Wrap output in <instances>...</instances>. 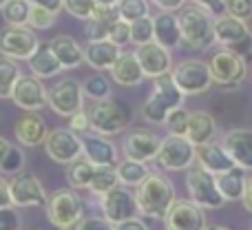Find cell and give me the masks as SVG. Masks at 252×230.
Instances as JSON below:
<instances>
[{
	"instance_id": "1",
	"label": "cell",
	"mask_w": 252,
	"mask_h": 230,
	"mask_svg": "<svg viewBox=\"0 0 252 230\" xmlns=\"http://www.w3.org/2000/svg\"><path fill=\"white\" fill-rule=\"evenodd\" d=\"M175 199L177 197H175L173 182L161 173H151L135 191L137 210L146 219H166Z\"/></svg>"
},
{
	"instance_id": "2",
	"label": "cell",
	"mask_w": 252,
	"mask_h": 230,
	"mask_svg": "<svg viewBox=\"0 0 252 230\" xmlns=\"http://www.w3.org/2000/svg\"><path fill=\"white\" fill-rule=\"evenodd\" d=\"M179 35L182 42L179 47L188 51H204L215 42V18L201 7H184L179 9Z\"/></svg>"
},
{
	"instance_id": "3",
	"label": "cell",
	"mask_w": 252,
	"mask_h": 230,
	"mask_svg": "<svg viewBox=\"0 0 252 230\" xmlns=\"http://www.w3.org/2000/svg\"><path fill=\"white\" fill-rule=\"evenodd\" d=\"M89 120H91V129L95 131V135L111 137V135L122 133L130 124L133 109L118 98H109V100L93 104V109L89 111Z\"/></svg>"
},
{
	"instance_id": "4",
	"label": "cell",
	"mask_w": 252,
	"mask_h": 230,
	"mask_svg": "<svg viewBox=\"0 0 252 230\" xmlns=\"http://www.w3.org/2000/svg\"><path fill=\"white\" fill-rule=\"evenodd\" d=\"M179 106H184V96L177 91L170 75H164L153 82L151 96L142 106V117L148 124H164L170 111L179 109Z\"/></svg>"
},
{
	"instance_id": "5",
	"label": "cell",
	"mask_w": 252,
	"mask_h": 230,
	"mask_svg": "<svg viewBox=\"0 0 252 230\" xmlns=\"http://www.w3.org/2000/svg\"><path fill=\"white\" fill-rule=\"evenodd\" d=\"M47 217L58 230H78L84 219L82 197L73 188H60L47 201Z\"/></svg>"
},
{
	"instance_id": "6",
	"label": "cell",
	"mask_w": 252,
	"mask_h": 230,
	"mask_svg": "<svg viewBox=\"0 0 252 230\" xmlns=\"http://www.w3.org/2000/svg\"><path fill=\"white\" fill-rule=\"evenodd\" d=\"M215 42L221 44L226 51L244 58L252 53V33L244 20L232 16H219L215 18Z\"/></svg>"
},
{
	"instance_id": "7",
	"label": "cell",
	"mask_w": 252,
	"mask_h": 230,
	"mask_svg": "<svg viewBox=\"0 0 252 230\" xmlns=\"http://www.w3.org/2000/svg\"><path fill=\"white\" fill-rule=\"evenodd\" d=\"M197 148L186 135H166L159 144L155 162L166 170H188L195 166Z\"/></svg>"
},
{
	"instance_id": "8",
	"label": "cell",
	"mask_w": 252,
	"mask_h": 230,
	"mask_svg": "<svg viewBox=\"0 0 252 230\" xmlns=\"http://www.w3.org/2000/svg\"><path fill=\"white\" fill-rule=\"evenodd\" d=\"M186 188H188V195H190V201L197 204L199 208H221L226 201H223L221 193L217 188V177L208 170H204L199 164L188 168L186 173Z\"/></svg>"
},
{
	"instance_id": "9",
	"label": "cell",
	"mask_w": 252,
	"mask_h": 230,
	"mask_svg": "<svg viewBox=\"0 0 252 230\" xmlns=\"http://www.w3.org/2000/svg\"><path fill=\"white\" fill-rule=\"evenodd\" d=\"M170 80L177 87V91L184 98L188 96H201L210 89L213 80H210L208 62L201 60H184L170 71Z\"/></svg>"
},
{
	"instance_id": "10",
	"label": "cell",
	"mask_w": 252,
	"mask_h": 230,
	"mask_svg": "<svg viewBox=\"0 0 252 230\" xmlns=\"http://www.w3.org/2000/svg\"><path fill=\"white\" fill-rule=\"evenodd\" d=\"M208 71H210V80L219 87H239L241 82L248 75V65H246L244 58L235 56V53L226 51V49H219L210 56L208 60Z\"/></svg>"
},
{
	"instance_id": "11",
	"label": "cell",
	"mask_w": 252,
	"mask_h": 230,
	"mask_svg": "<svg viewBox=\"0 0 252 230\" xmlns=\"http://www.w3.org/2000/svg\"><path fill=\"white\" fill-rule=\"evenodd\" d=\"M40 47L35 31L29 27H4L0 31V58L13 62H27Z\"/></svg>"
},
{
	"instance_id": "12",
	"label": "cell",
	"mask_w": 252,
	"mask_h": 230,
	"mask_svg": "<svg viewBox=\"0 0 252 230\" xmlns=\"http://www.w3.org/2000/svg\"><path fill=\"white\" fill-rule=\"evenodd\" d=\"M47 106L60 117H71L84 109L82 84L73 78H64L53 84L47 93Z\"/></svg>"
},
{
	"instance_id": "13",
	"label": "cell",
	"mask_w": 252,
	"mask_h": 230,
	"mask_svg": "<svg viewBox=\"0 0 252 230\" xmlns=\"http://www.w3.org/2000/svg\"><path fill=\"white\" fill-rule=\"evenodd\" d=\"M44 151L53 162L71 166L73 162H78L82 157V137L71 133L64 126L49 129V135L44 139Z\"/></svg>"
},
{
	"instance_id": "14",
	"label": "cell",
	"mask_w": 252,
	"mask_h": 230,
	"mask_svg": "<svg viewBox=\"0 0 252 230\" xmlns=\"http://www.w3.org/2000/svg\"><path fill=\"white\" fill-rule=\"evenodd\" d=\"M100 208H102V217L109 224L118 226L122 222L135 219L139 215L137 210V201H135V193H130L128 188L118 186L113 191H109L106 195L100 197Z\"/></svg>"
},
{
	"instance_id": "15",
	"label": "cell",
	"mask_w": 252,
	"mask_h": 230,
	"mask_svg": "<svg viewBox=\"0 0 252 230\" xmlns=\"http://www.w3.org/2000/svg\"><path fill=\"white\" fill-rule=\"evenodd\" d=\"M9 193H11L13 208H33V206H47L49 195L42 182L31 173L13 175L9 179Z\"/></svg>"
},
{
	"instance_id": "16",
	"label": "cell",
	"mask_w": 252,
	"mask_h": 230,
	"mask_svg": "<svg viewBox=\"0 0 252 230\" xmlns=\"http://www.w3.org/2000/svg\"><path fill=\"white\" fill-rule=\"evenodd\" d=\"M47 93H49V89L42 84V80L22 73L18 78L16 87H13L11 100L18 109L27 111V113H38L40 109L47 106Z\"/></svg>"
},
{
	"instance_id": "17",
	"label": "cell",
	"mask_w": 252,
	"mask_h": 230,
	"mask_svg": "<svg viewBox=\"0 0 252 230\" xmlns=\"http://www.w3.org/2000/svg\"><path fill=\"white\" fill-rule=\"evenodd\" d=\"M166 230H206L208 219H206L204 208L192 204L190 199H175L166 215Z\"/></svg>"
},
{
	"instance_id": "18",
	"label": "cell",
	"mask_w": 252,
	"mask_h": 230,
	"mask_svg": "<svg viewBox=\"0 0 252 230\" xmlns=\"http://www.w3.org/2000/svg\"><path fill=\"white\" fill-rule=\"evenodd\" d=\"M133 53L144 71V78L157 80L164 78V75H170V71H173V56H170L168 49L159 47L157 42H148L144 47H137Z\"/></svg>"
},
{
	"instance_id": "19",
	"label": "cell",
	"mask_w": 252,
	"mask_h": 230,
	"mask_svg": "<svg viewBox=\"0 0 252 230\" xmlns=\"http://www.w3.org/2000/svg\"><path fill=\"white\" fill-rule=\"evenodd\" d=\"M159 144H161V137H157L155 133L135 129L126 135L124 142H122L124 160H133V162H142V164H146V162H151V160L157 157Z\"/></svg>"
},
{
	"instance_id": "20",
	"label": "cell",
	"mask_w": 252,
	"mask_h": 230,
	"mask_svg": "<svg viewBox=\"0 0 252 230\" xmlns=\"http://www.w3.org/2000/svg\"><path fill=\"white\" fill-rule=\"evenodd\" d=\"M223 151L230 155L237 168L252 170V131L248 129H232L221 139Z\"/></svg>"
},
{
	"instance_id": "21",
	"label": "cell",
	"mask_w": 252,
	"mask_h": 230,
	"mask_svg": "<svg viewBox=\"0 0 252 230\" xmlns=\"http://www.w3.org/2000/svg\"><path fill=\"white\" fill-rule=\"evenodd\" d=\"M82 155L93 166H118L120 164V151L109 137L89 133L82 137Z\"/></svg>"
},
{
	"instance_id": "22",
	"label": "cell",
	"mask_w": 252,
	"mask_h": 230,
	"mask_svg": "<svg viewBox=\"0 0 252 230\" xmlns=\"http://www.w3.org/2000/svg\"><path fill=\"white\" fill-rule=\"evenodd\" d=\"M122 47L113 44L111 40H100V42H89L84 49V62L95 71H111L115 62L122 56Z\"/></svg>"
},
{
	"instance_id": "23",
	"label": "cell",
	"mask_w": 252,
	"mask_h": 230,
	"mask_svg": "<svg viewBox=\"0 0 252 230\" xmlns=\"http://www.w3.org/2000/svg\"><path fill=\"white\" fill-rule=\"evenodd\" d=\"M197 164H199L204 170L213 173L215 177L228 173V170H232V168H237L235 162L230 160V155H228V153L223 151L221 144H217V142L197 146Z\"/></svg>"
},
{
	"instance_id": "24",
	"label": "cell",
	"mask_w": 252,
	"mask_h": 230,
	"mask_svg": "<svg viewBox=\"0 0 252 230\" xmlns=\"http://www.w3.org/2000/svg\"><path fill=\"white\" fill-rule=\"evenodd\" d=\"M16 139L22 144V146H40V144H44V139H47L49 135V126L47 122L42 120L38 113H27L22 117H18L16 122Z\"/></svg>"
},
{
	"instance_id": "25",
	"label": "cell",
	"mask_w": 252,
	"mask_h": 230,
	"mask_svg": "<svg viewBox=\"0 0 252 230\" xmlns=\"http://www.w3.org/2000/svg\"><path fill=\"white\" fill-rule=\"evenodd\" d=\"M153 42H157L164 49H175L182 42V35H179V22L175 13L168 11H159L153 18Z\"/></svg>"
},
{
	"instance_id": "26",
	"label": "cell",
	"mask_w": 252,
	"mask_h": 230,
	"mask_svg": "<svg viewBox=\"0 0 252 230\" xmlns=\"http://www.w3.org/2000/svg\"><path fill=\"white\" fill-rule=\"evenodd\" d=\"M47 44L53 56L58 58V62L62 65V69H78L84 62V49L71 35H56Z\"/></svg>"
},
{
	"instance_id": "27",
	"label": "cell",
	"mask_w": 252,
	"mask_h": 230,
	"mask_svg": "<svg viewBox=\"0 0 252 230\" xmlns=\"http://www.w3.org/2000/svg\"><path fill=\"white\" fill-rule=\"evenodd\" d=\"M215 135H217V122H215V117L208 111H190L186 137L195 144V148L215 142Z\"/></svg>"
},
{
	"instance_id": "28",
	"label": "cell",
	"mask_w": 252,
	"mask_h": 230,
	"mask_svg": "<svg viewBox=\"0 0 252 230\" xmlns=\"http://www.w3.org/2000/svg\"><path fill=\"white\" fill-rule=\"evenodd\" d=\"M111 80L120 87H139L144 82V71L139 66L137 58H135L133 51H124L120 56V60L115 62V66L111 69Z\"/></svg>"
},
{
	"instance_id": "29",
	"label": "cell",
	"mask_w": 252,
	"mask_h": 230,
	"mask_svg": "<svg viewBox=\"0 0 252 230\" xmlns=\"http://www.w3.org/2000/svg\"><path fill=\"white\" fill-rule=\"evenodd\" d=\"M29 69H31V75L38 80H47V78H56L62 69V65L58 62V58L51 53V49H49L47 42H40L38 51L33 53V56L29 58Z\"/></svg>"
},
{
	"instance_id": "30",
	"label": "cell",
	"mask_w": 252,
	"mask_h": 230,
	"mask_svg": "<svg viewBox=\"0 0 252 230\" xmlns=\"http://www.w3.org/2000/svg\"><path fill=\"white\" fill-rule=\"evenodd\" d=\"M246 182H248V177H246V170L241 168H232L223 175H217V188L221 193L223 201H241Z\"/></svg>"
},
{
	"instance_id": "31",
	"label": "cell",
	"mask_w": 252,
	"mask_h": 230,
	"mask_svg": "<svg viewBox=\"0 0 252 230\" xmlns=\"http://www.w3.org/2000/svg\"><path fill=\"white\" fill-rule=\"evenodd\" d=\"M115 173H118V182L122 184L124 188H128V186H139V184L151 175V170H148L146 164H142V162L122 160L115 166Z\"/></svg>"
},
{
	"instance_id": "32",
	"label": "cell",
	"mask_w": 252,
	"mask_h": 230,
	"mask_svg": "<svg viewBox=\"0 0 252 230\" xmlns=\"http://www.w3.org/2000/svg\"><path fill=\"white\" fill-rule=\"evenodd\" d=\"M118 186H120V182H118L115 166H95L91 186H89V191H91L93 195L102 197V195H106L109 191H113V188H118Z\"/></svg>"
},
{
	"instance_id": "33",
	"label": "cell",
	"mask_w": 252,
	"mask_h": 230,
	"mask_svg": "<svg viewBox=\"0 0 252 230\" xmlns=\"http://www.w3.org/2000/svg\"><path fill=\"white\" fill-rule=\"evenodd\" d=\"M22 75L18 62L7 60V58H0V100H11L13 87H16L18 78Z\"/></svg>"
},
{
	"instance_id": "34",
	"label": "cell",
	"mask_w": 252,
	"mask_h": 230,
	"mask_svg": "<svg viewBox=\"0 0 252 230\" xmlns=\"http://www.w3.org/2000/svg\"><path fill=\"white\" fill-rule=\"evenodd\" d=\"M115 9H118L120 20L128 22V25L151 16V4H148V0H120Z\"/></svg>"
},
{
	"instance_id": "35",
	"label": "cell",
	"mask_w": 252,
	"mask_h": 230,
	"mask_svg": "<svg viewBox=\"0 0 252 230\" xmlns=\"http://www.w3.org/2000/svg\"><path fill=\"white\" fill-rule=\"evenodd\" d=\"M93 173H95V166L87 160H78L66 168V182L71 184L73 188H87L91 186V179H93Z\"/></svg>"
},
{
	"instance_id": "36",
	"label": "cell",
	"mask_w": 252,
	"mask_h": 230,
	"mask_svg": "<svg viewBox=\"0 0 252 230\" xmlns=\"http://www.w3.org/2000/svg\"><path fill=\"white\" fill-rule=\"evenodd\" d=\"M29 9L31 4L27 0H9L2 9V18L7 27H27L29 22Z\"/></svg>"
},
{
	"instance_id": "37",
	"label": "cell",
	"mask_w": 252,
	"mask_h": 230,
	"mask_svg": "<svg viewBox=\"0 0 252 230\" xmlns=\"http://www.w3.org/2000/svg\"><path fill=\"white\" fill-rule=\"evenodd\" d=\"M82 91H84V98H91V100H95V102L109 100L111 98V82H109V78H104L102 73H95V75L84 80Z\"/></svg>"
},
{
	"instance_id": "38",
	"label": "cell",
	"mask_w": 252,
	"mask_h": 230,
	"mask_svg": "<svg viewBox=\"0 0 252 230\" xmlns=\"http://www.w3.org/2000/svg\"><path fill=\"white\" fill-rule=\"evenodd\" d=\"M130 42L135 47H144V44L153 42V18L151 16L130 25Z\"/></svg>"
},
{
	"instance_id": "39",
	"label": "cell",
	"mask_w": 252,
	"mask_h": 230,
	"mask_svg": "<svg viewBox=\"0 0 252 230\" xmlns=\"http://www.w3.org/2000/svg\"><path fill=\"white\" fill-rule=\"evenodd\" d=\"M188 117H190V111H186L184 106L170 111L168 117L164 120V126L168 129V135H186V131H188Z\"/></svg>"
},
{
	"instance_id": "40",
	"label": "cell",
	"mask_w": 252,
	"mask_h": 230,
	"mask_svg": "<svg viewBox=\"0 0 252 230\" xmlns=\"http://www.w3.org/2000/svg\"><path fill=\"white\" fill-rule=\"evenodd\" d=\"M56 18H58L56 13L47 11V9H42V7H33V4H31V9H29V22H27V27H29L31 31H33V29H38V31L51 29L53 22H56Z\"/></svg>"
},
{
	"instance_id": "41",
	"label": "cell",
	"mask_w": 252,
	"mask_h": 230,
	"mask_svg": "<svg viewBox=\"0 0 252 230\" xmlns=\"http://www.w3.org/2000/svg\"><path fill=\"white\" fill-rule=\"evenodd\" d=\"M64 9L78 20H91L97 9L95 0H64Z\"/></svg>"
},
{
	"instance_id": "42",
	"label": "cell",
	"mask_w": 252,
	"mask_h": 230,
	"mask_svg": "<svg viewBox=\"0 0 252 230\" xmlns=\"http://www.w3.org/2000/svg\"><path fill=\"white\" fill-rule=\"evenodd\" d=\"M115 20H89L87 29H84V35L89 38V42H100V40H109L111 29H113Z\"/></svg>"
},
{
	"instance_id": "43",
	"label": "cell",
	"mask_w": 252,
	"mask_h": 230,
	"mask_svg": "<svg viewBox=\"0 0 252 230\" xmlns=\"http://www.w3.org/2000/svg\"><path fill=\"white\" fill-rule=\"evenodd\" d=\"M22 166H25V155H22V151L18 146H11L9 155L4 157L2 166H0V173L2 175H20Z\"/></svg>"
},
{
	"instance_id": "44",
	"label": "cell",
	"mask_w": 252,
	"mask_h": 230,
	"mask_svg": "<svg viewBox=\"0 0 252 230\" xmlns=\"http://www.w3.org/2000/svg\"><path fill=\"white\" fill-rule=\"evenodd\" d=\"M109 40L113 44H118V47H124V44H128L130 42V25L118 18V20L113 22V29H111Z\"/></svg>"
},
{
	"instance_id": "45",
	"label": "cell",
	"mask_w": 252,
	"mask_h": 230,
	"mask_svg": "<svg viewBox=\"0 0 252 230\" xmlns=\"http://www.w3.org/2000/svg\"><path fill=\"white\" fill-rule=\"evenodd\" d=\"M228 16L246 22L252 16V0H228Z\"/></svg>"
},
{
	"instance_id": "46",
	"label": "cell",
	"mask_w": 252,
	"mask_h": 230,
	"mask_svg": "<svg viewBox=\"0 0 252 230\" xmlns=\"http://www.w3.org/2000/svg\"><path fill=\"white\" fill-rule=\"evenodd\" d=\"M195 7H201L204 11H208L213 18L226 16L228 13V0H192Z\"/></svg>"
},
{
	"instance_id": "47",
	"label": "cell",
	"mask_w": 252,
	"mask_h": 230,
	"mask_svg": "<svg viewBox=\"0 0 252 230\" xmlns=\"http://www.w3.org/2000/svg\"><path fill=\"white\" fill-rule=\"evenodd\" d=\"M0 230H22V219L13 206L0 210Z\"/></svg>"
},
{
	"instance_id": "48",
	"label": "cell",
	"mask_w": 252,
	"mask_h": 230,
	"mask_svg": "<svg viewBox=\"0 0 252 230\" xmlns=\"http://www.w3.org/2000/svg\"><path fill=\"white\" fill-rule=\"evenodd\" d=\"M66 129L71 131V133L80 135V133H87L89 135V129H91V120H89V111H78L75 115L69 117V126Z\"/></svg>"
},
{
	"instance_id": "49",
	"label": "cell",
	"mask_w": 252,
	"mask_h": 230,
	"mask_svg": "<svg viewBox=\"0 0 252 230\" xmlns=\"http://www.w3.org/2000/svg\"><path fill=\"white\" fill-rule=\"evenodd\" d=\"M78 230H113V224H109L104 217H84Z\"/></svg>"
},
{
	"instance_id": "50",
	"label": "cell",
	"mask_w": 252,
	"mask_h": 230,
	"mask_svg": "<svg viewBox=\"0 0 252 230\" xmlns=\"http://www.w3.org/2000/svg\"><path fill=\"white\" fill-rule=\"evenodd\" d=\"M148 2H153L157 9H159V11L175 13V11H179V9H184L186 0H148Z\"/></svg>"
},
{
	"instance_id": "51",
	"label": "cell",
	"mask_w": 252,
	"mask_h": 230,
	"mask_svg": "<svg viewBox=\"0 0 252 230\" xmlns=\"http://www.w3.org/2000/svg\"><path fill=\"white\" fill-rule=\"evenodd\" d=\"M29 4H33V7H42L47 9V11L51 13H60V9H64V0H27Z\"/></svg>"
},
{
	"instance_id": "52",
	"label": "cell",
	"mask_w": 252,
	"mask_h": 230,
	"mask_svg": "<svg viewBox=\"0 0 252 230\" xmlns=\"http://www.w3.org/2000/svg\"><path fill=\"white\" fill-rule=\"evenodd\" d=\"M11 193H9V179L0 177V210L11 208Z\"/></svg>"
},
{
	"instance_id": "53",
	"label": "cell",
	"mask_w": 252,
	"mask_h": 230,
	"mask_svg": "<svg viewBox=\"0 0 252 230\" xmlns=\"http://www.w3.org/2000/svg\"><path fill=\"white\" fill-rule=\"evenodd\" d=\"M113 230H148V226L142 222V219H128V222H122L118 226H113Z\"/></svg>"
},
{
	"instance_id": "54",
	"label": "cell",
	"mask_w": 252,
	"mask_h": 230,
	"mask_svg": "<svg viewBox=\"0 0 252 230\" xmlns=\"http://www.w3.org/2000/svg\"><path fill=\"white\" fill-rule=\"evenodd\" d=\"M241 204H244V208L252 213V177L246 182V191H244V197H241Z\"/></svg>"
},
{
	"instance_id": "55",
	"label": "cell",
	"mask_w": 252,
	"mask_h": 230,
	"mask_svg": "<svg viewBox=\"0 0 252 230\" xmlns=\"http://www.w3.org/2000/svg\"><path fill=\"white\" fill-rule=\"evenodd\" d=\"M11 146H13V144H9L4 137H0V166H2L4 157L9 155V151H11Z\"/></svg>"
},
{
	"instance_id": "56",
	"label": "cell",
	"mask_w": 252,
	"mask_h": 230,
	"mask_svg": "<svg viewBox=\"0 0 252 230\" xmlns=\"http://www.w3.org/2000/svg\"><path fill=\"white\" fill-rule=\"evenodd\" d=\"M97 7H118L120 0H95Z\"/></svg>"
},
{
	"instance_id": "57",
	"label": "cell",
	"mask_w": 252,
	"mask_h": 230,
	"mask_svg": "<svg viewBox=\"0 0 252 230\" xmlns=\"http://www.w3.org/2000/svg\"><path fill=\"white\" fill-rule=\"evenodd\" d=\"M206 230H230V228H226V226H208Z\"/></svg>"
},
{
	"instance_id": "58",
	"label": "cell",
	"mask_w": 252,
	"mask_h": 230,
	"mask_svg": "<svg viewBox=\"0 0 252 230\" xmlns=\"http://www.w3.org/2000/svg\"><path fill=\"white\" fill-rule=\"evenodd\" d=\"M7 2H9V0H0V11L4 9V4H7Z\"/></svg>"
},
{
	"instance_id": "59",
	"label": "cell",
	"mask_w": 252,
	"mask_h": 230,
	"mask_svg": "<svg viewBox=\"0 0 252 230\" xmlns=\"http://www.w3.org/2000/svg\"><path fill=\"white\" fill-rule=\"evenodd\" d=\"M31 230H40V228H31Z\"/></svg>"
}]
</instances>
